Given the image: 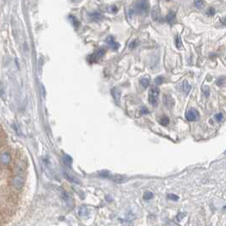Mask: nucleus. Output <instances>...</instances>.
Returning a JSON list of instances; mask_svg holds the SVG:
<instances>
[{
  "instance_id": "obj_1",
  "label": "nucleus",
  "mask_w": 226,
  "mask_h": 226,
  "mask_svg": "<svg viewBox=\"0 0 226 226\" xmlns=\"http://www.w3.org/2000/svg\"><path fill=\"white\" fill-rule=\"evenodd\" d=\"M160 90L157 87H152L149 92V101L154 106L157 105V97L159 95Z\"/></svg>"
},
{
  "instance_id": "obj_2",
  "label": "nucleus",
  "mask_w": 226,
  "mask_h": 226,
  "mask_svg": "<svg viewBox=\"0 0 226 226\" xmlns=\"http://www.w3.org/2000/svg\"><path fill=\"white\" fill-rule=\"evenodd\" d=\"M135 9L138 12L142 14H147L149 10V4L147 0H139L136 4Z\"/></svg>"
},
{
  "instance_id": "obj_3",
  "label": "nucleus",
  "mask_w": 226,
  "mask_h": 226,
  "mask_svg": "<svg viewBox=\"0 0 226 226\" xmlns=\"http://www.w3.org/2000/svg\"><path fill=\"white\" fill-rule=\"evenodd\" d=\"M11 162V155L9 151H3L0 153V163L3 166L9 165Z\"/></svg>"
},
{
  "instance_id": "obj_4",
  "label": "nucleus",
  "mask_w": 226,
  "mask_h": 226,
  "mask_svg": "<svg viewBox=\"0 0 226 226\" xmlns=\"http://www.w3.org/2000/svg\"><path fill=\"white\" fill-rule=\"evenodd\" d=\"M106 54V50H104V49H100V50H98L95 52L94 54H93L92 55H90L89 56V62L90 63H92V62H96L97 60L100 59L101 57L103 56L104 54Z\"/></svg>"
},
{
  "instance_id": "obj_5",
  "label": "nucleus",
  "mask_w": 226,
  "mask_h": 226,
  "mask_svg": "<svg viewBox=\"0 0 226 226\" xmlns=\"http://www.w3.org/2000/svg\"><path fill=\"white\" fill-rule=\"evenodd\" d=\"M200 115L198 111L195 109L189 110L186 113V118L188 121H197L199 119Z\"/></svg>"
},
{
  "instance_id": "obj_6",
  "label": "nucleus",
  "mask_w": 226,
  "mask_h": 226,
  "mask_svg": "<svg viewBox=\"0 0 226 226\" xmlns=\"http://www.w3.org/2000/svg\"><path fill=\"white\" fill-rule=\"evenodd\" d=\"M111 92L113 99H114V100H115L116 104L119 106L120 102H121V94H122V93H121V90H120L118 88L115 87V88H113L112 89H111Z\"/></svg>"
},
{
  "instance_id": "obj_7",
  "label": "nucleus",
  "mask_w": 226,
  "mask_h": 226,
  "mask_svg": "<svg viewBox=\"0 0 226 226\" xmlns=\"http://www.w3.org/2000/svg\"><path fill=\"white\" fill-rule=\"evenodd\" d=\"M106 43L107 44H108L113 50H115V51L119 49L120 47L119 43H116V41H115V39H114V37H111V36H109V37H107Z\"/></svg>"
},
{
  "instance_id": "obj_8",
  "label": "nucleus",
  "mask_w": 226,
  "mask_h": 226,
  "mask_svg": "<svg viewBox=\"0 0 226 226\" xmlns=\"http://www.w3.org/2000/svg\"><path fill=\"white\" fill-rule=\"evenodd\" d=\"M14 187L17 189H20L24 185V180L20 176H16L13 180Z\"/></svg>"
},
{
  "instance_id": "obj_9",
  "label": "nucleus",
  "mask_w": 226,
  "mask_h": 226,
  "mask_svg": "<svg viewBox=\"0 0 226 226\" xmlns=\"http://www.w3.org/2000/svg\"><path fill=\"white\" fill-rule=\"evenodd\" d=\"M89 18L93 21H99V20H101L102 16L99 12H93V13L89 14Z\"/></svg>"
},
{
  "instance_id": "obj_10",
  "label": "nucleus",
  "mask_w": 226,
  "mask_h": 226,
  "mask_svg": "<svg viewBox=\"0 0 226 226\" xmlns=\"http://www.w3.org/2000/svg\"><path fill=\"white\" fill-rule=\"evenodd\" d=\"M64 175L65 177L67 178V180H69V181H72V182H73L75 184H79V181L78 180L76 179V177H74L72 174H71L70 173H67V172H64Z\"/></svg>"
},
{
  "instance_id": "obj_11",
  "label": "nucleus",
  "mask_w": 226,
  "mask_h": 226,
  "mask_svg": "<svg viewBox=\"0 0 226 226\" xmlns=\"http://www.w3.org/2000/svg\"><path fill=\"white\" fill-rule=\"evenodd\" d=\"M169 118L167 117V116H162L161 118H160V123H161V125H163V126H167V125H168L169 124Z\"/></svg>"
},
{
  "instance_id": "obj_12",
  "label": "nucleus",
  "mask_w": 226,
  "mask_h": 226,
  "mask_svg": "<svg viewBox=\"0 0 226 226\" xmlns=\"http://www.w3.org/2000/svg\"><path fill=\"white\" fill-rule=\"evenodd\" d=\"M140 84L144 87V88H147L150 84V79L148 77H143L140 79Z\"/></svg>"
},
{
  "instance_id": "obj_13",
  "label": "nucleus",
  "mask_w": 226,
  "mask_h": 226,
  "mask_svg": "<svg viewBox=\"0 0 226 226\" xmlns=\"http://www.w3.org/2000/svg\"><path fill=\"white\" fill-rule=\"evenodd\" d=\"M62 161H63V163H65L67 166H71V164L72 163V158L70 156H67H67H64Z\"/></svg>"
},
{
  "instance_id": "obj_14",
  "label": "nucleus",
  "mask_w": 226,
  "mask_h": 226,
  "mask_svg": "<svg viewBox=\"0 0 226 226\" xmlns=\"http://www.w3.org/2000/svg\"><path fill=\"white\" fill-rule=\"evenodd\" d=\"M167 21H168L169 23H172L173 20H175V14L173 13V12H170V13L167 15Z\"/></svg>"
},
{
  "instance_id": "obj_15",
  "label": "nucleus",
  "mask_w": 226,
  "mask_h": 226,
  "mask_svg": "<svg viewBox=\"0 0 226 226\" xmlns=\"http://www.w3.org/2000/svg\"><path fill=\"white\" fill-rule=\"evenodd\" d=\"M69 18H70V20H72V23L73 24V26L75 27H78V26H79V22H78V20H76V18L75 16H73V15H70L69 16Z\"/></svg>"
},
{
  "instance_id": "obj_16",
  "label": "nucleus",
  "mask_w": 226,
  "mask_h": 226,
  "mask_svg": "<svg viewBox=\"0 0 226 226\" xmlns=\"http://www.w3.org/2000/svg\"><path fill=\"white\" fill-rule=\"evenodd\" d=\"M152 197H153V194L150 192V191H146V192H145L143 196L144 200H146V201H149V200L151 199Z\"/></svg>"
},
{
  "instance_id": "obj_17",
  "label": "nucleus",
  "mask_w": 226,
  "mask_h": 226,
  "mask_svg": "<svg viewBox=\"0 0 226 226\" xmlns=\"http://www.w3.org/2000/svg\"><path fill=\"white\" fill-rule=\"evenodd\" d=\"M190 89H191V86L187 82H185V83H184V90H185V92L189 93Z\"/></svg>"
},
{
  "instance_id": "obj_18",
  "label": "nucleus",
  "mask_w": 226,
  "mask_h": 226,
  "mask_svg": "<svg viewBox=\"0 0 226 226\" xmlns=\"http://www.w3.org/2000/svg\"><path fill=\"white\" fill-rule=\"evenodd\" d=\"M195 4L197 8H203L204 6V2L203 0H196L195 1Z\"/></svg>"
},
{
  "instance_id": "obj_19",
  "label": "nucleus",
  "mask_w": 226,
  "mask_h": 226,
  "mask_svg": "<svg viewBox=\"0 0 226 226\" xmlns=\"http://www.w3.org/2000/svg\"><path fill=\"white\" fill-rule=\"evenodd\" d=\"M167 198L169 200H172V201H178L179 200V196L177 195H174V194H168L167 195Z\"/></svg>"
},
{
  "instance_id": "obj_20",
  "label": "nucleus",
  "mask_w": 226,
  "mask_h": 226,
  "mask_svg": "<svg viewBox=\"0 0 226 226\" xmlns=\"http://www.w3.org/2000/svg\"><path fill=\"white\" fill-rule=\"evenodd\" d=\"M155 83H156V84H158V85L162 84V83H163V76H157V77L156 78V80H155Z\"/></svg>"
},
{
  "instance_id": "obj_21",
  "label": "nucleus",
  "mask_w": 226,
  "mask_h": 226,
  "mask_svg": "<svg viewBox=\"0 0 226 226\" xmlns=\"http://www.w3.org/2000/svg\"><path fill=\"white\" fill-rule=\"evenodd\" d=\"M137 44H138V41H137V40H134V41H133L132 43H130L129 48L130 49H134V48L137 46Z\"/></svg>"
},
{
  "instance_id": "obj_22",
  "label": "nucleus",
  "mask_w": 226,
  "mask_h": 226,
  "mask_svg": "<svg viewBox=\"0 0 226 226\" xmlns=\"http://www.w3.org/2000/svg\"><path fill=\"white\" fill-rule=\"evenodd\" d=\"M99 174H100V176L103 177V178H107L109 175V173L107 171H103V172H100Z\"/></svg>"
},
{
  "instance_id": "obj_23",
  "label": "nucleus",
  "mask_w": 226,
  "mask_h": 226,
  "mask_svg": "<svg viewBox=\"0 0 226 226\" xmlns=\"http://www.w3.org/2000/svg\"><path fill=\"white\" fill-rule=\"evenodd\" d=\"M215 118H216L217 121H221L222 120V118H223V114L222 113H219V114H217L216 116H215Z\"/></svg>"
},
{
  "instance_id": "obj_24",
  "label": "nucleus",
  "mask_w": 226,
  "mask_h": 226,
  "mask_svg": "<svg viewBox=\"0 0 226 226\" xmlns=\"http://www.w3.org/2000/svg\"><path fill=\"white\" fill-rule=\"evenodd\" d=\"M176 46H177V48H178V49H180V47H181V40H180V37H177Z\"/></svg>"
},
{
  "instance_id": "obj_25",
  "label": "nucleus",
  "mask_w": 226,
  "mask_h": 226,
  "mask_svg": "<svg viewBox=\"0 0 226 226\" xmlns=\"http://www.w3.org/2000/svg\"><path fill=\"white\" fill-rule=\"evenodd\" d=\"M207 14H209V15H214V10H213V8H210Z\"/></svg>"
},
{
  "instance_id": "obj_26",
  "label": "nucleus",
  "mask_w": 226,
  "mask_h": 226,
  "mask_svg": "<svg viewBox=\"0 0 226 226\" xmlns=\"http://www.w3.org/2000/svg\"><path fill=\"white\" fill-rule=\"evenodd\" d=\"M72 1L73 3H76V2H78L79 0H72Z\"/></svg>"
},
{
  "instance_id": "obj_27",
  "label": "nucleus",
  "mask_w": 226,
  "mask_h": 226,
  "mask_svg": "<svg viewBox=\"0 0 226 226\" xmlns=\"http://www.w3.org/2000/svg\"><path fill=\"white\" fill-rule=\"evenodd\" d=\"M168 1H169V0H168Z\"/></svg>"
}]
</instances>
